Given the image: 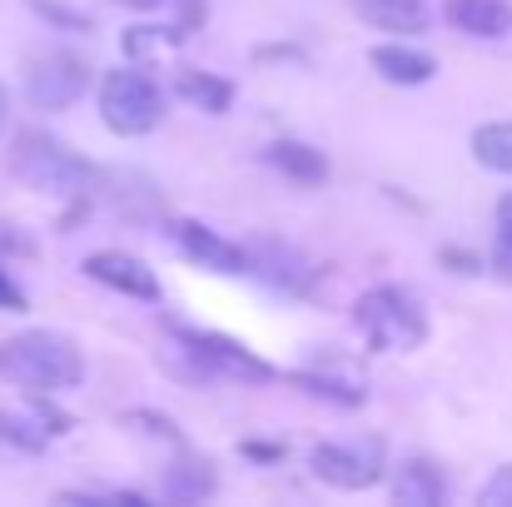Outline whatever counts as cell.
<instances>
[{
	"label": "cell",
	"mask_w": 512,
	"mask_h": 507,
	"mask_svg": "<svg viewBox=\"0 0 512 507\" xmlns=\"http://www.w3.org/2000/svg\"><path fill=\"white\" fill-rule=\"evenodd\" d=\"M0 378L25 393L55 398L85 378V358H80L75 338L55 334V329H25L0 343Z\"/></svg>",
	"instance_id": "1"
},
{
	"label": "cell",
	"mask_w": 512,
	"mask_h": 507,
	"mask_svg": "<svg viewBox=\"0 0 512 507\" xmlns=\"http://www.w3.org/2000/svg\"><path fill=\"white\" fill-rule=\"evenodd\" d=\"M353 324L378 353H413L428 338V314L418 304V294L398 289V284H378L353 304Z\"/></svg>",
	"instance_id": "2"
},
{
	"label": "cell",
	"mask_w": 512,
	"mask_h": 507,
	"mask_svg": "<svg viewBox=\"0 0 512 507\" xmlns=\"http://www.w3.org/2000/svg\"><path fill=\"white\" fill-rule=\"evenodd\" d=\"M10 165L15 174L30 184V189H40V194H50V199H85L90 189H95V165H85L80 155H70L60 140H50V135H40V130H25L20 140H15V155H10Z\"/></svg>",
	"instance_id": "3"
},
{
	"label": "cell",
	"mask_w": 512,
	"mask_h": 507,
	"mask_svg": "<svg viewBox=\"0 0 512 507\" xmlns=\"http://www.w3.org/2000/svg\"><path fill=\"white\" fill-rule=\"evenodd\" d=\"M100 120L125 140L150 135L165 120V95L145 70H110L100 80Z\"/></svg>",
	"instance_id": "4"
},
{
	"label": "cell",
	"mask_w": 512,
	"mask_h": 507,
	"mask_svg": "<svg viewBox=\"0 0 512 507\" xmlns=\"http://www.w3.org/2000/svg\"><path fill=\"white\" fill-rule=\"evenodd\" d=\"M309 468L319 483L339 488V493H363L383 478V443L378 438H348V443H319L309 453Z\"/></svg>",
	"instance_id": "5"
},
{
	"label": "cell",
	"mask_w": 512,
	"mask_h": 507,
	"mask_svg": "<svg viewBox=\"0 0 512 507\" xmlns=\"http://www.w3.org/2000/svg\"><path fill=\"white\" fill-rule=\"evenodd\" d=\"M90 90V65L75 50H40L25 65V95L35 110H65Z\"/></svg>",
	"instance_id": "6"
},
{
	"label": "cell",
	"mask_w": 512,
	"mask_h": 507,
	"mask_svg": "<svg viewBox=\"0 0 512 507\" xmlns=\"http://www.w3.org/2000/svg\"><path fill=\"white\" fill-rule=\"evenodd\" d=\"M179 338L194 348V358H199V368H204L209 378H239V383H269V378H274V368H269L264 358H254L244 343H234V338L194 334V329H179Z\"/></svg>",
	"instance_id": "7"
},
{
	"label": "cell",
	"mask_w": 512,
	"mask_h": 507,
	"mask_svg": "<svg viewBox=\"0 0 512 507\" xmlns=\"http://www.w3.org/2000/svg\"><path fill=\"white\" fill-rule=\"evenodd\" d=\"M60 433H70V418L50 403H40V393L20 408H0V443L20 448V453H45Z\"/></svg>",
	"instance_id": "8"
},
{
	"label": "cell",
	"mask_w": 512,
	"mask_h": 507,
	"mask_svg": "<svg viewBox=\"0 0 512 507\" xmlns=\"http://www.w3.org/2000/svg\"><path fill=\"white\" fill-rule=\"evenodd\" d=\"M170 239L179 244V254L209 274H249V259H244V244H229L219 239L214 229L194 224V219H174L170 224Z\"/></svg>",
	"instance_id": "9"
},
{
	"label": "cell",
	"mask_w": 512,
	"mask_h": 507,
	"mask_svg": "<svg viewBox=\"0 0 512 507\" xmlns=\"http://www.w3.org/2000/svg\"><path fill=\"white\" fill-rule=\"evenodd\" d=\"M85 274H90L95 284L125 294V299H145V304L160 299V279H155V269H150L145 259L125 254V249H100V254H90V259H85Z\"/></svg>",
	"instance_id": "10"
},
{
	"label": "cell",
	"mask_w": 512,
	"mask_h": 507,
	"mask_svg": "<svg viewBox=\"0 0 512 507\" xmlns=\"http://www.w3.org/2000/svg\"><path fill=\"white\" fill-rule=\"evenodd\" d=\"M244 259H249V274H259L264 284H274V289H304L309 284V264L299 259V249H289V244H279V239H254V244H244Z\"/></svg>",
	"instance_id": "11"
},
{
	"label": "cell",
	"mask_w": 512,
	"mask_h": 507,
	"mask_svg": "<svg viewBox=\"0 0 512 507\" xmlns=\"http://www.w3.org/2000/svg\"><path fill=\"white\" fill-rule=\"evenodd\" d=\"M443 15L453 30H463L473 40H508L512 35L508 0H443Z\"/></svg>",
	"instance_id": "12"
},
{
	"label": "cell",
	"mask_w": 512,
	"mask_h": 507,
	"mask_svg": "<svg viewBox=\"0 0 512 507\" xmlns=\"http://www.w3.org/2000/svg\"><path fill=\"white\" fill-rule=\"evenodd\" d=\"M368 65H373L388 85H428V80L438 75V60H433L428 50H413V45H398V40L373 45V50H368Z\"/></svg>",
	"instance_id": "13"
},
{
	"label": "cell",
	"mask_w": 512,
	"mask_h": 507,
	"mask_svg": "<svg viewBox=\"0 0 512 507\" xmlns=\"http://www.w3.org/2000/svg\"><path fill=\"white\" fill-rule=\"evenodd\" d=\"M393 503L398 507H443L448 503V478L428 458H408L393 473Z\"/></svg>",
	"instance_id": "14"
},
{
	"label": "cell",
	"mask_w": 512,
	"mask_h": 507,
	"mask_svg": "<svg viewBox=\"0 0 512 507\" xmlns=\"http://www.w3.org/2000/svg\"><path fill=\"white\" fill-rule=\"evenodd\" d=\"M353 10L373 30H398V35L428 30V0H353Z\"/></svg>",
	"instance_id": "15"
},
{
	"label": "cell",
	"mask_w": 512,
	"mask_h": 507,
	"mask_svg": "<svg viewBox=\"0 0 512 507\" xmlns=\"http://www.w3.org/2000/svg\"><path fill=\"white\" fill-rule=\"evenodd\" d=\"M264 160L279 169V174H289L294 184H324V179H329L324 150H314V145H304V140H279V145H269Z\"/></svg>",
	"instance_id": "16"
},
{
	"label": "cell",
	"mask_w": 512,
	"mask_h": 507,
	"mask_svg": "<svg viewBox=\"0 0 512 507\" xmlns=\"http://www.w3.org/2000/svg\"><path fill=\"white\" fill-rule=\"evenodd\" d=\"M214 488H219V473H214V463L179 458L174 468H165V498H174V503H204Z\"/></svg>",
	"instance_id": "17"
},
{
	"label": "cell",
	"mask_w": 512,
	"mask_h": 507,
	"mask_svg": "<svg viewBox=\"0 0 512 507\" xmlns=\"http://www.w3.org/2000/svg\"><path fill=\"white\" fill-rule=\"evenodd\" d=\"M174 90H179L189 105L209 110V115H224V110L234 105V85H229V80H219V75H204V70H179Z\"/></svg>",
	"instance_id": "18"
},
{
	"label": "cell",
	"mask_w": 512,
	"mask_h": 507,
	"mask_svg": "<svg viewBox=\"0 0 512 507\" xmlns=\"http://www.w3.org/2000/svg\"><path fill=\"white\" fill-rule=\"evenodd\" d=\"M473 160L493 174H508L512 179V120H493V125H478L473 130Z\"/></svg>",
	"instance_id": "19"
},
{
	"label": "cell",
	"mask_w": 512,
	"mask_h": 507,
	"mask_svg": "<svg viewBox=\"0 0 512 507\" xmlns=\"http://www.w3.org/2000/svg\"><path fill=\"white\" fill-rule=\"evenodd\" d=\"M493 259H498L503 274H512V194L498 199V249H493Z\"/></svg>",
	"instance_id": "20"
},
{
	"label": "cell",
	"mask_w": 512,
	"mask_h": 507,
	"mask_svg": "<svg viewBox=\"0 0 512 507\" xmlns=\"http://www.w3.org/2000/svg\"><path fill=\"white\" fill-rule=\"evenodd\" d=\"M478 503H483V507H512V463H503V468L483 483Z\"/></svg>",
	"instance_id": "21"
},
{
	"label": "cell",
	"mask_w": 512,
	"mask_h": 507,
	"mask_svg": "<svg viewBox=\"0 0 512 507\" xmlns=\"http://www.w3.org/2000/svg\"><path fill=\"white\" fill-rule=\"evenodd\" d=\"M174 35H179V30H174ZM174 35H165V30H150V25H145V30H130V35H125V50H130V55H145V50L170 45Z\"/></svg>",
	"instance_id": "22"
},
{
	"label": "cell",
	"mask_w": 512,
	"mask_h": 507,
	"mask_svg": "<svg viewBox=\"0 0 512 507\" xmlns=\"http://www.w3.org/2000/svg\"><path fill=\"white\" fill-rule=\"evenodd\" d=\"M0 309H5V314H20V309H25V294L10 284V274H5V269H0Z\"/></svg>",
	"instance_id": "23"
},
{
	"label": "cell",
	"mask_w": 512,
	"mask_h": 507,
	"mask_svg": "<svg viewBox=\"0 0 512 507\" xmlns=\"http://www.w3.org/2000/svg\"><path fill=\"white\" fill-rule=\"evenodd\" d=\"M0 254H30V239H20L10 224H0Z\"/></svg>",
	"instance_id": "24"
},
{
	"label": "cell",
	"mask_w": 512,
	"mask_h": 507,
	"mask_svg": "<svg viewBox=\"0 0 512 507\" xmlns=\"http://www.w3.org/2000/svg\"><path fill=\"white\" fill-rule=\"evenodd\" d=\"M5 125H10V95H5V85H0V135H5Z\"/></svg>",
	"instance_id": "25"
},
{
	"label": "cell",
	"mask_w": 512,
	"mask_h": 507,
	"mask_svg": "<svg viewBox=\"0 0 512 507\" xmlns=\"http://www.w3.org/2000/svg\"><path fill=\"white\" fill-rule=\"evenodd\" d=\"M120 5H130V10H155V5H165V0H120Z\"/></svg>",
	"instance_id": "26"
}]
</instances>
